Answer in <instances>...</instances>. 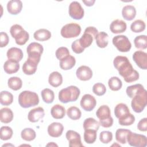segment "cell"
I'll return each instance as SVG.
<instances>
[{"instance_id":"cell-5","label":"cell","mask_w":147,"mask_h":147,"mask_svg":"<svg viewBox=\"0 0 147 147\" xmlns=\"http://www.w3.org/2000/svg\"><path fill=\"white\" fill-rule=\"evenodd\" d=\"M10 33L15 39L16 43L19 45H24L29 38V33L18 24L12 25L10 29Z\"/></svg>"},{"instance_id":"cell-1","label":"cell","mask_w":147,"mask_h":147,"mask_svg":"<svg viewBox=\"0 0 147 147\" xmlns=\"http://www.w3.org/2000/svg\"><path fill=\"white\" fill-rule=\"evenodd\" d=\"M113 64L126 82L131 83L139 79V73L133 68L127 57L116 56L114 59Z\"/></svg>"},{"instance_id":"cell-19","label":"cell","mask_w":147,"mask_h":147,"mask_svg":"<svg viewBox=\"0 0 147 147\" xmlns=\"http://www.w3.org/2000/svg\"><path fill=\"white\" fill-rule=\"evenodd\" d=\"M22 8V2L20 0H11L7 2V10L13 15H17L21 12Z\"/></svg>"},{"instance_id":"cell-38","label":"cell","mask_w":147,"mask_h":147,"mask_svg":"<svg viewBox=\"0 0 147 147\" xmlns=\"http://www.w3.org/2000/svg\"><path fill=\"white\" fill-rule=\"evenodd\" d=\"M21 136L23 140L26 141H31L35 139L36 134L33 129L27 127L25 128L21 131Z\"/></svg>"},{"instance_id":"cell-9","label":"cell","mask_w":147,"mask_h":147,"mask_svg":"<svg viewBox=\"0 0 147 147\" xmlns=\"http://www.w3.org/2000/svg\"><path fill=\"white\" fill-rule=\"evenodd\" d=\"M112 42L117 49L121 52H127L130 51L131 47L129 38L124 35H118L114 37Z\"/></svg>"},{"instance_id":"cell-23","label":"cell","mask_w":147,"mask_h":147,"mask_svg":"<svg viewBox=\"0 0 147 147\" xmlns=\"http://www.w3.org/2000/svg\"><path fill=\"white\" fill-rule=\"evenodd\" d=\"M130 113V110L127 106L123 103H120L117 105L114 109V114L115 117L118 118V119H121L127 115H128Z\"/></svg>"},{"instance_id":"cell-32","label":"cell","mask_w":147,"mask_h":147,"mask_svg":"<svg viewBox=\"0 0 147 147\" xmlns=\"http://www.w3.org/2000/svg\"><path fill=\"white\" fill-rule=\"evenodd\" d=\"M131 131L128 129H118L115 132V139L116 140L122 144H125L127 142V137L129 133Z\"/></svg>"},{"instance_id":"cell-4","label":"cell","mask_w":147,"mask_h":147,"mask_svg":"<svg viewBox=\"0 0 147 147\" xmlns=\"http://www.w3.org/2000/svg\"><path fill=\"white\" fill-rule=\"evenodd\" d=\"M96 117L99 119V124L103 127L108 128L113 124V118L111 116V111L107 105L100 106L96 112Z\"/></svg>"},{"instance_id":"cell-48","label":"cell","mask_w":147,"mask_h":147,"mask_svg":"<svg viewBox=\"0 0 147 147\" xmlns=\"http://www.w3.org/2000/svg\"><path fill=\"white\" fill-rule=\"evenodd\" d=\"M68 55H69V51L66 47H60L56 51V56L57 59L60 60L68 56Z\"/></svg>"},{"instance_id":"cell-41","label":"cell","mask_w":147,"mask_h":147,"mask_svg":"<svg viewBox=\"0 0 147 147\" xmlns=\"http://www.w3.org/2000/svg\"><path fill=\"white\" fill-rule=\"evenodd\" d=\"M146 25L144 21L141 20H137L131 23L130 29L134 33H140L145 29Z\"/></svg>"},{"instance_id":"cell-26","label":"cell","mask_w":147,"mask_h":147,"mask_svg":"<svg viewBox=\"0 0 147 147\" xmlns=\"http://www.w3.org/2000/svg\"><path fill=\"white\" fill-rule=\"evenodd\" d=\"M48 82L53 87H57L62 84L63 77L57 71L52 72L49 76Z\"/></svg>"},{"instance_id":"cell-33","label":"cell","mask_w":147,"mask_h":147,"mask_svg":"<svg viewBox=\"0 0 147 147\" xmlns=\"http://www.w3.org/2000/svg\"><path fill=\"white\" fill-rule=\"evenodd\" d=\"M13 95L7 91H2L0 94V103L4 106H9L13 103Z\"/></svg>"},{"instance_id":"cell-29","label":"cell","mask_w":147,"mask_h":147,"mask_svg":"<svg viewBox=\"0 0 147 147\" xmlns=\"http://www.w3.org/2000/svg\"><path fill=\"white\" fill-rule=\"evenodd\" d=\"M51 114L55 119H61L65 115V109L63 106L56 104L51 108Z\"/></svg>"},{"instance_id":"cell-45","label":"cell","mask_w":147,"mask_h":147,"mask_svg":"<svg viewBox=\"0 0 147 147\" xmlns=\"http://www.w3.org/2000/svg\"><path fill=\"white\" fill-rule=\"evenodd\" d=\"M135 121V117L131 113L125 117L118 119V123L122 126H130L132 125Z\"/></svg>"},{"instance_id":"cell-11","label":"cell","mask_w":147,"mask_h":147,"mask_svg":"<svg viewBox=\"0 0 147 147\" xmlns=\"http://www.w3.org/2000/svg\"><path fill=\"white\" fill-rule=\"evenodd\" d=\"M69 14L75 20H81L84 16V9L78 1L72 2L69 6Z\"/></svg>"},{"instance_id":"cell-35","label":"cell","mask_w":147,"mask_h":147,"mask_svg":"<svg viewBox=\"0 0 147 147\" xmlns=\"http://www.w3.org/2000/svg\"><path fill=\"white\" fill-rule=\"evenodd\" d=\"M99 123L93 118H86L83 122V129H93L98 131L99 128Z\"/></svg>"},{"instance_id":"cell-6","label":"cell","mask_w":147,"mask_h":147,"mask_svg":"<svg viewBox=\"0 0 147 147\" xmlns=\"http://www.w3.org/2000/svg\"><path fill=\"white\" fill-rule=\"evenodd\" d=\"M147 104V92L145 90L142 93L138 94L132 98L131 106L136 113H141Z\"/></svg>"},{"instance_id":"cell-40","label":"cell","mask_w":147,"mask_h":147,"mask_svg":"<svg viewBox=\"0 0 147 147\" xmlns=\"http://www.w3.org/2000/svg\"><path fill=\"white\" fill-rule=\"evenodd\" d=\"M108 85L111 90L115 91L121 88L122 83L119 78L117 76H113L109 80Z\"/></svg>"},{"instance_id":"cell-3","label":"cell","mask_w":147,"mask_h":147,"mask_svg":"<svg viewBox=\"0 0 147 147\" xmlns=\"http://www.w3.org/2000/svg\"><path fill=\"white\" fill-rule=\"evenodd\" d=\"M18 103L23 108H29L39 103L38 95L30 91H24L18 96Z\"/></svg>"},{"instance_id":"cell-24","label":"cell","mask_w":147,"mask_h":147,"mask_svg":"<svg viewBox=\"0 0 147 147\" xmlns=\"http://www.w3.org/2000/svg\"><path fill=\"white\" fill-rule=\"evenodd\" d=\"M122 15L123 18L127 21L133 20L136 16V9L132 5H126L122 8Z\"/></svg>"},{"instance_id":"cell-49","label":"cell","mask_w":147,"mask_h":147,"mask_svg":"<svg viewBox=\"0 0 147 147\" xmlns=\"http://www.w3.org/2000/svg\"><path fill=\"white\" fill-rule=\"evenodd\" d=\"M71 48H72V51L75 53H77V54L81 53L84 51V49L80 45L79 41V39L76 40L72 43Z\"/></svg>"},{"instance_id":"cell-42","label":"cell","mask_w":147,"mask_h":147,"mask_svg":"<svg viewBox=\"0 0 147 147\" xmlns=\"http://www.w3.org/2000/svg\"><path fill=\"white\" fill-rule=\"evenodd\" d=\"M68 117L72 120L79 119L82 115V113L80 109L76 106H71L67 110Z\"/></svg>"},{"instance_id":"cell-43","label":"cell","mask_w":147,"mask_h":147,"mask_svg":"<svg viewBox=\"0 0 147 147\" xmlns=\"http://www.w3.org/2000/svg\"><path fill=\"white\" fill-rule=\"evenodd\" d=\"M93 40L94 38L92 35L87 33H84L82 36L79 39V41L80 45L84 49L91 45Z\"/></svg>"},{"instance_id":"cell-8","label":"cell","mask_w":147,"mask_h":147,"mask_svg":"<svg viewBox=\"0 0 147 147\" xmlns=\"http://www.w3.org/2000/svg\"><path fill=\"white\" fill-rule=\"evenodd\" d=\"M44 48L41 44L38 42H33L29 44L26 48V52L28 55V59L39 63L41 56L43 52Z\"/></svg>"},{"instance_id":"cell-2","label":"cell","mask_w":147,"mask_h":147,"mask_svg":"<svg viewBox=\"0 0 147 147\" xmlns=\"http://www.w3.org/2000/svg\"><path fill=\"white\" fill-rule=\"evenodd\" d=\"M80 94V90L75 86H70L63 88L59 92V99L63 103H67L69 102L76 101Z\"/></svg>"},{"instance_id":"cell-16","label":"cell","mask_w":147,"mask_h":147,"mask_svg":"<svg viewBox=\"0 0 147 147\" xmlns=\"http://www.w3.org/2000/svg\"><path fill=\"white\" fill-rule=\"evenodd\" d=\"M64 126L60 122H53L48 127V133L52 137H60L63 131Z\"/></svg>"},{"instance_id":"cell-36","label":"cell","mask_w":147,"mask_h":147,"mask_svg":"<svg viewBox=\"0 0 147 147\" xmlns=\"http://www.w3.org/2000/svg\"><path fill=\"white\" fill-rule=\"evenodd\" d=\"M41 95L43 101L46 103H52L55 99V94L53 91L48 88L42 90L41 91Z\"/></svg>"},{"instance_id":"cell-14","label":"cell","mask_w":147,"mask_h":147,"mask_svg":"<svg viewBox=\"0 0 147 147\" xmlns=\"http://www.w3.org/2000/svg\"><path fill=\"white\" fill-rule=\"evenodd\" d=\"M133 59L138 67L147 69V53L142 51H136L133 55Z\"/></svg>"},{"instance_id":"cell-30","label":"cell","mask_w":147,"mask_h":147,"mask_svg":"<svg viewBox=\"0 0 147 147\" xmlns=\"http://www.w3.org/2000/svg\"><path fill=\"white\" fill-rule=\"evenodd\" d=\"M13 119V113L7 107H4L0 110V120L2 122L8 123Z\"/></svg>"},{"instance_id":"cell-52","label":"cell","mask_w":147,"mask_h":147,"mask_svg":"<svg viewBox=\"0 0 147 147\" xmlns=\"http://www.w3.org/2000/svg\"><path fill=\"white\" fill-rule=\"evenodd\" d=\"M84 33H87L90 34L91 35H92L93 38H95L96 36L98 33V31L97 29L94 26H88L86 28Z\"/></svg>"},{"instance_id":"cell-13","label":"cell","mask_w":147,"mask_h":147,"mask_svg":"<svg viewBox=\"0 0 147 147\" xmlns=\"http://www.w3.org/2000/svg\"><path fill=\"white\" fill-rule=\"evenodd\" d=\"M67 140L69 141V146L70 147H82L83 145L82 144L80 135L76 131L69 130L65 134Z\"/></svg>"},{"instance_id":"cell-50","label":"cell","mask_w":147,"mask_h":147,"mask_svg":"<svg viewBox=\"0 0 147 147\" xmlns=\"http://www.w3.org/2000/svg\"><path fill=\"white\" fill-rule=\"evenodd\" d=\"M9 41V38L7 34L5 32H2L0 33V47L1 48L6 47Z\"/></svg>"},{"instance_id":"cell-27","label":"cell","mask_w":147,"mask_h":147,"mask_svg":"<svg viewBox=\"0 0 147 147\" xmlns=\"http://www.w3.org/2000/svg\"><path fill=\"white\" fill-rule=\"evenodd\" d=\"M145 90L144 86L141 84H136L134 85H131L130 86H128L126 88V92L127 95V96L132 98L135 95L142 93Z\"/></svg>"},{"instance_id":"cell-22","label":"cell","mask_w":147,"mask_h":147,"mask_svg":"<svg viewBox=\"0 0 147 147\" xmlns=\"http://www.w3.org/2000/svg\"><path fill=\"white\" fill-rule=\"evenodd\" d=\"M3 69L7 74L16 73L20 69V64L18 62L8 59L3 64Z\"/></svg>"},{"instance_id":"cell-47","label":"cell","mask_w":147,"mask_h":147,"mask_svg":"<svg viewBox=\"0 0 147 147\" xmlns=\"http://www.w3.org/2000/svg\"><path fill=\"white\" fill-rule=\"evenodd\" d=\"M99 140L103 144H108L113 140V134L109 131H103L99 134Z\"/></svg>"},{"instance_id":"cell-15","label":"cell","mask_w":147,"mask_h":147,"mask_svg":"<svg viewBox=\"0 0 147 147\" xmlns=\"http://www.w3.org/2000/svg\"><path fill=\"white\" fill-rule=\"evenodd\" d=\"M76 75L79 80L87 81L91 79L92 76V71L89 67L82 65L77 69Z\"/></svg>"},{"instance_id":"cell-7","label":"cell","mask_w":147,"mask_h":147,"mask_svg":"<svg viewBox=\"0 0 147 147\" xmlns=\"http://www.w3.org/2000/svg\"><path fill=\"white\" fill-rule=\"evenodd\" d=\"M81 32L80 26L76 23H69L63 26L61 29V35L65 38H74L78 36Z\"/></svg>"},{"instance_id":"cell-18","label":"cell","mask_w":147,"mask_h":147,"mask_svg":"<svg viewBox=\"0 0 147 147\" xmlns=\"http://www.w3.org/2000/svg\"><path fill=\"white\" fill-rule=\"evenodd\" d=\"M127 25L125 21L121 20H115L111 23L110 29L113 33L118 34L124 32L126 30Z\"/></svg>"},{"instance_id":"cell-51","label":"cell","mask_w":147,"mask_h":147,"mask_svg":"<svg viewBox=\"0 0 147 147\" xmlns=\"http://www.w3.org/2000/svg\"><path fill=\"white\" fill-rule=\"evenodd\" d=\"M137 128L141 131H146L147 130V118H144L141 119L137 124Z\"/></svg>"},{"instance_id":"cell-54","label":"cell","mask_w":147,"mask_h":147,"mask_svg":"<svg viewBox=\"0 0 147 147\" xmlns=\"http://www.w3.org/2000/svg\"><path fill=\"white\" fill-rule=\"evenodd\" d=\"M57 146V145H56V144H55L54 142H51V143H49V144H48L47 145V146Z\"/></svg>"},{"instance_id":"cell-31","label":"cell","mask_w":147,"mask_h":147,"mask_svg":"<svg viewBox=\"0 0 147 147\" xmlns=\"http://www.w3.org/2000/svg\"><path fill=\"white\" fill-rule=\"evenodd\" d=\"M33 37L37 41H44L49 40L51 37V33L46 29H40L34 33Z\"/></svg>"},{"instance_id":"cell-12","label":"cell","mask_w":147,"mask_h":147,"mask_svg":"<svg viewBox=\"0 0 147 147\" xmlns=\"http://www.w3.org/2000/svg\"><path fill=\"white\" fill-rule=\"evenodd\" d=\"M96 100L91 95L84 94L80 100V106L86 111H92L96 106Z\"/></svg>"},{"instance_id":"cell-53","label":"cell","mask_w":147,"mask_h":147,"mask_svg":"<svg viewBox=\"0 0 147 147\" xmlns=\"http://www.w3.org/2000/svg\"><path fill=\"white\" fill-rule=\"evenodd\" d=\"M95 1H83V2L85 3V5L87 6H91L94 5Z\"/></svg>"},{"instance_id":"cell-25","label":"cell","mask_w":147,"mask_h":147,"mask_svg":"<svg viewBox=\"0 0 147 147\" xmlns=\"http://www.w3.org/2000/svg\"><path fill=\"white\" fill-rule=\"evenodd\" d=\"M76 63L75 58L71 55L64 57L60 60V67L63 70H68L74 67Z\"/></svg>"},{"instance_id":"cell-34","label":"cell","mask_w":147,"mask_h":147,"mask_svg":"<svg viewBox=\"0 0 147 147\" xmlns=\"http://www.w3.org/2000/svg\"><path fill=\"white\" fill-rule=\"evenodd\" d=\"M7 85L9 87L11 90L17 91L21 88L22 86V82L20 78L17 76H13L8 79Z\"/></svg>"},{"instance_id":"cell-10","label":"cell","mask_w":147,"mask_h":147,"mask_svg":"<svg viewBox=\"0 0 147 147\" xmlns=\"http://www.w3.org/2000/svg\"><path fill=\"white\" fill-rule=\"evenodd\" d=\"M127 142L131 146L145 147L147 145V139L145 136L131 131L127 136Z\"/></svg>"},{"instance_id":"cell-28","label":"cell","mask_w":147,"mask_h":147,"mask_svg":"<svg viewBox=\"0 0 147 147\" xmlns=\"http://www.w3.org/2000/svg\"><path fill=\"white\" fill-rule=\"evenodd\" d=\"M96 45L98 47L104 48L106 47L109 43V36L105 32H98L95 38Z\"/></svg>"},{"instance_id":"cell-46","label":"cell","mask_w":147,"mask_h":147,"mask_svg":"<svg viewBox=\"0 0 147 147\" xmlns=\"http://www.w3.org/2000/svg\"><path fill=\"white\" fill-rule=\"evenodd\" d=\"M92 91L95 95L98 96H102L105 94L106 88L103 83H96L92 87Z\"/></svg>"},{"instance_id":"cell-37","label":"cell","mask_w":147,"mask_h":147,"mask_svg":"<svg viewBox=\"0 0 147 147\" xmlns=\"http://www.w3.org/2000/svg\"><path fill=\"white\" fill-rule=\"evenodd\" d=\"M97 131L93 129L84 130V140L87 144H93L96 139Z\"/></svg>"},{"instance_id":"cell-20","label":"cell","mask_w":147,"mask_h":147,"mask_svg":"<svg viewBox=\"0 0 147 147\" xmlns=\"http://www.w3.org/2000/svg\"><path fill=\"white\" fill-rule=\"evenodd\" d=\"M38 63L30 59H27V60L22 65V71L23 72L28 75H30L34 74L37 71Z\"/></svg>"},{"instance_id":"cell-39","label":"cell","mask_w":147,"mask_h":147,"mask_svg":"<svg viewBox=\"0 0 147 147\" xmlns=\"http://www.w3.org/2000/svg\"><path fill=\"white\" fill-rule=\"evenodd\" d=\"M134 43L136 48L145 49L147 48V36L146 35L137 36L134 40Z\"/></svg>"},{"instance_id":"cell-44","label":"cell","mask_w":147,"mask_h":147,"mask_svg":"<svg viewBox=\"0 0 147 147\" xmlns=\"http://www.w3.org/2000/svg\"><path fill=\"white\" fill-rule=\"evenodd\" d=\"M12 129L7 126H2L0 129V138L2 140L6 141L10 139L13 136Z\"/></svg>"},{"instance_id":"cell-21","label":"cell","mask_w":147,"mask_h":147,"mask_svg":"<svg viewBox=\"0 0 147 147\" xmlns=\"http://www.w3.org/2000/svg\"><path fill=\"white\" fill-rule=\"evenodd\" d=\"M6 55L8 59L19 62L23 58L24 55L21 49L17 47H12L7 50Z\"/></svg>"},{"instance_id":"cell-17","label":"cell","mask_w":147,"mask_h":147,"mask_svg":"<svg viewBox=\"0 0 147 147\" xmlns=\"http://www.w3.org/2000/svg\"><path fill=\"white\" fill-rule=\"evenodd\" d=\"M44 110L41 107L33 109L28 113V118L30 122H36L44 117Z\"/></svg>"}]
</instances>
